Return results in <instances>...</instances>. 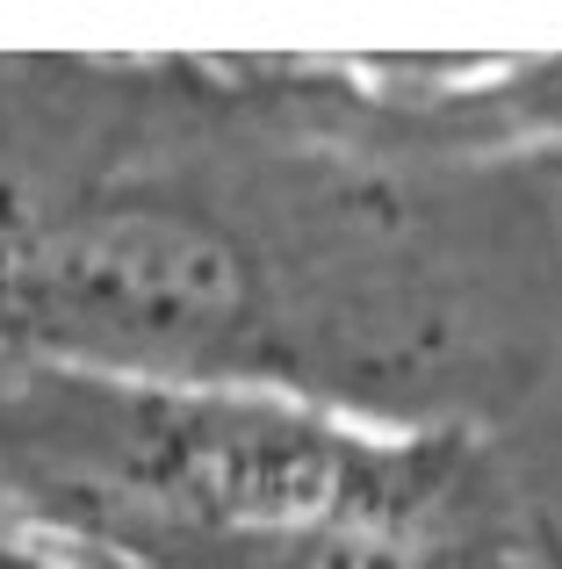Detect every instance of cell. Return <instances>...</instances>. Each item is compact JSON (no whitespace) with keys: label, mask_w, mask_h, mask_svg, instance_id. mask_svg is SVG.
<instances>
[{"label":"cell","mask_w":562,"mask_h":569,"mask_svg":"<svg viewBox=\"0 0 562 569\" xmlns=\"http://www.w3.org/2000/svg\"><path fill=\"white\" fill-rule=\"evenodd\" d=\"M22 440L58 512L167 569H541V505L512 490L483 426L43 368Z\"/></svg>","instance_id":"6da1fadb"},{"label":"cell","mask_w":562,"mask_h":569,"mask_svg":"<svg viewBox=\"0 0 562 569\" xmlns=\"http://www.w3.org/2000/svg\"><path fill=\"white\" fill-rule=\"evenodd\" d=\"M0 569H167L123 533L72 512H14L0 519Z\"/></svg>","instance_id":"7a4b0ae2"},{"label":"cell","mask_w":562,"mask_h":569,"mask_svg":"<svg viewBox=\"0 0 562 569\" xmlns=\"http://www.w3.org/2000/svg\"><path fill=\"white\" fill-rule=\"evenodd\" d=\"M520 181L534 188L541 217H549V231H555V252H562V144H555V152H534V159H520Z\"/></svg>","instance_id":"3957f363"},{"label":"cell","mask_w":562,"mask_h":569,"mask_svg":"<svg viewBox=\"0 0 562 569\" xmlns=\"http://www.w3.org/2000/svg\"><path fill=\"white\" fill-rule=\"evenodd\" d=\"M541 569H562V519L541 512Z\"/></svg>","instance_id":"277c9868"}]
</instances>
